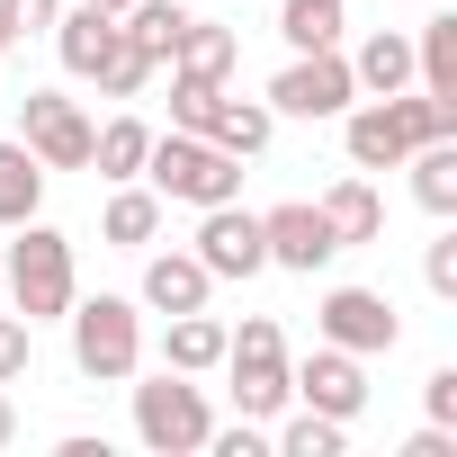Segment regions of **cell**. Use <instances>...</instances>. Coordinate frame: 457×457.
<instances>
[{"label":"cell","mask_w":457,"mask_h":457,"mask_svg":"<svg viewBox=\"0 0 457 457\" xmlns=\"http://www.w3.org/2000/svg\"><path fill=\"white\" fill-rule=\"evenodd\" d=\"M206 287H215V278H206L197 252H153V261H144V305H153V314H197Z\"/></svg>","instance_id":"obj_11"},{"label":"cell","mask_w":457,"mask_h":457,"mask_svg":"<svg viewBox=\"0 0 457 457\" xmlns=\"http://www.w3.org/2000/svg\"><path fill=\"white\" fill-rule=\"evenodd\" d=\"M386 117H395L403 153H412V144H439V135H457V99H430V90H386Z\"/></svg>","instance_id":"obj_21"},{"label":"cell","mask_w":457,"mask_h":457,"mask_svg":"<svg viewBox=\"0 0 457 457\" xmlns=\"http://www.w3.org/2000/svg\"><path fill=\"white\" fill-rule=\"evenodd\" d=\"M215 99H224V81H197V72H170V126H179V135H206Z\"/></svg>","instance_id":"obj_28"},{"label":"cell","mask_w":457,"mask_h":457,"mask_svg":"<svg viewBox=\"0 0 457 457\" xmlns=\"http://www.w3.org/2000/svg\"><path fill=\"white\" fill-rule=\"evenodd\" d=\"M90 135H99V126H90L63 90H28V99H19V144H28L46 170H90Z\"/></svg>","instance_id":"obj_6"},{"label":"cell","mask_w":457,"mask_h":457,"mask_svg":"<svg viewBox=\"0 0 457 457\" xmlns=\"http://www.w3.org/2000/svg\"><path fill=\"white\" fill-rule=\"evenodd\" d=\"M278 37H287L296 54L341 46V0H287V10H278Z\"/></svg>","instance_id":"obj_26"},{"label":"cell","mask_w":457,"mask_h":457,"mask_svg":"<svg viewBox=\"0 0 457 457\" xmlns=\"http://www.w3.org/2000/svg\"><path fill=\"white\" fill-rule=\"evenodd\" d=\"M28 359H37V323L28 314H0V386H19Z\"/></svg>","instance_id":"obj_30"},{"label":"cell","mask_w":457,"mask_h":457,"mask_svg":"<svg viewBox=\"0 0 457 457\" xmlns=\"http://www.w3.org/2000/svg\"><path fill=\"white\" fill-rule=\"evenodd\" d=\"M90 10H108V19H117V10H126V0H90Z\"/></svg>","instance_id":"obj_37"},{"label":"cell","mask_w":457,"mask_h":457,"mask_svg":"<svg viewBox=\"0 0 457 457\" xmlns=\"http://www.w3.org/2000/svg\"><path fill=\"white\" fill-rule=\"evenodd\" d=\"M72 368L90 377V386H126L135 368H144V314L126 305V296H72Z\"/></svg>","instance_id":"obj_3"},{"label":"cell","mask_w":457,"mask_h":457,"mask_svg":"<svg viewBox=\"0 0 457 457\" xmlns=\"http://www.w3.org/2000/svg\"><path fill=\"white\" fill-rule=\"evenodd\" d=\"M403 170H412V197H421L430 215H457V135L412 144V153H403Z\"/></svg>","instance_id":"obj_20"},{"label":"cell","mask_w":457,"mask_h":457,"mask_svg":"<svg viewBox=\"0 0 457 457\" xmlns=\"http://www.w3.org/2000/svg\"><path fill=\"white\" fill-rule=\"evenodd\" d=\"M350 81H359V90H377V99H386V90H403V81H412V37H403V28H377V37L350 54Z\"/></svg>","instance_id":"obj_18"},{"label":"cell","mask_w":457,"mask_h":457,"mask_svg":"<svg viewBox=\"0 0 457 457\" xmlns=\"http://www.w3.org/2000/svg\"><path fill=\"white\" fill-rule=\"evenodd\" d=\"M341 144H350V162H359V170H403V135H395V117H386V99H368V108H350V126H341Z\"/></svg>","instance_id":"obj_19"},{"label":"cell","mask_w":457,"mask_h":457,"mask_svg":"<svg viewBox=\"0 0 457 457\" xmlns=\"http://www.w3.org/2000/svg\"><path fill=\"white\" fill-rule=\"evenodd\" d=\"M144 179H153V197H179V206H224V197H243V162L215 153L206 135H179V126L153 135Z\"/></svg>","instance_id":"obj_2"},{"label":"cell","mask_w":457,"mask_h":457,"mask_svg":"<svg viewBox=\"0 0 457 457\" xmlns=\"http://www.w3.org/2000/svg\"><path fill=\"white\" fill-rule=\"evenodd\" d=\"M224 368H234V403H243V421H270V412H287V403H296L287 359H224Z\"/></svg>","instance_id":"obj_17"},{"label":"cell","mask_w":457,"mask_h":457,"mask_svg":"<svg viewBox=\"0 0 457 457\" xmlns=\"http://www.w3.org/2000/svg\"><path fill=\"white\" fill-rule=\"evenodd\" d=\"M421 278H430V296H457V234H439V243H430Z\"/></svg>","instance_id":"obj_34"},{"label":"cell","mask_w":457,"mask_h":457,"mask_svg":"<svg viewBox=\"0 0 457 457\" xmlns=\"http://www.w3.org/2000/svg\"><path fill=\"white\" fill-rule=\"evenodd\" d=\"M54 54H63V72H81V81H90V72L117 54V19H108V10H90V0H81V10H63V19H54Z\"/></svg>","instance_id":"obj_12"},{"label":"cell","mask_w":457,"mask_h":457,"mask_svg":"<svg viewBox=\"0 0 457 457\" xmlns=\"http://www.w3.org/2000/svg\"><path fill=\"white\" fill-rule=\"evenodd\" d=\"M153 72H162V63H144V54H135V46L117 37V54H108V63H99L90 81H99V99H135V90H144Z\"/></svg>","instance_id":"obj_29"},{"label":"cell","mask_w":457,"mask_h":457,"mask_svg":"<svg viewBox=\"0 0 457 457\" xmlns=\"http://www.w3.org/2000/svg\"><path fill=\"white\" fill-rule=\"evenodd\" d=\"M421 412H430L439 430H457V368H430V377H421Z\"/></svg>","instance_id":"obj_32"},{"label":"cell","mask_w":457,"mask_h":457,"mask_svg":"<svg viewBox=\"0 0 457 457\" xmlns=\"http://www.w3.org/2000/svg\"><path fill=\"white\" fill-rule=\"evenodd\" d=\"M144 153H153V126H144V117H108V126L90 135L99 179H144Z\"/></svg>","instance_id":"obj_22"},{"label":"cell","mask_w":457,"mask_h":457,"mask_svg":"<svg viewBox=\"0 0 457 457\" xmlns=\"http://www.w3.org/2000/svg\"><path fill=\"white\" fill-rule=\"evenodd\" d=\"M314 323H323V341H332V350H350V359H377V350H395V341H403V323H395V305H386L377 287H332Z\"/></svg>","instance_id":"obj_8"},{"label":"cell","mask_w":457,"mask_h":457,"mask_svg":"<svg viewBox=\"0 0 457 457\" xmlns=\"http://www.w3.org/2000/svg\"><path fill=\"white\" fill-rule=\"evenodd\" d=\"M162 368H179V377H206V368H224V323L197 305V314H170L162 323Z\"/></svg>","instance_id":"obj_13"},{"label":"cell","mask_w":457,"mask_h":457,"mask_svg":"<svg viewBox=\"0 0 457 457\" xmlns=\"http://www.w3.org/2000/svg\"><path fill=\"white\" fill-rule=\"evenodd\" d=\"M0 46H10V28H0Z\"/></svg>","instance_id":"obj_38"},{"label":"cell","mask_w":457,"mask_h":457,"mask_svg":"<svg viewBox=\"0 0 457 457\" xmlns=\"http://www.w3.org/2000/svg\"><path fill=\"white\" fill-rule=\"evenodd\" d=\"M350 99H359V81H350V54L341 46H314V54H296L270 81V117H341Z\"/></svg>","instance_id":"obj_5"},{"label":"cell","mask_w":457,"mask_h":457,"mask_svg":"<svg viewBox=\"0 0 457 457\" xmlns=\"http://www.w3.org/2000/svg\"><path fill=\"white\" fill-rule=\"evenodd\" d=\"M270 99H234V90H224L215 99V117H206V144L215 153H234V162H252V153H270Z\"/></svg>","instance_id":"obj_14"},{"label":"cell","mask_w":457,"mask_h":457,"mask_svg":"<svg viewBox=\"0 0 457 457\" xmlns=\"http://www.w3.org/2000/svg\"><path fill=\"white\" fill-rule=\"evenodd\" d=\"M206 430H215V412H206V395H197L179 368H162L153 386H135V439H144V448L188 457V448H206Z\"/></svg>","instance_id":"obj_4"},{"label":"cell","mask_w":457,"mask_h":457,"mask_svg":"<svg viewBox=\"0 0 457 457\" xmlns=\"http://www.w3.org/2000/svg\"><path fill=\"white\" fill-rule=\"evenodd\" d=\"M314 206H323V224L341 234V252H350V243H377V234H386V206H377V188H368L359 170H350V179H332V188H323Z\"/></svg>","instance_id":"obj_15"},{"label":"cell","mask_w":457,"mask_h":457,"mask_svg":"<svg viewBox=\"0 0 457 457\" xmlns=\"http://www.w3.org/2000/svg\"><path fill=\"white\" fill-rule=\"evenodd\" d=\"M63 19V0H0V28H10V37H46Z\"/></svg>","instance_id":"obj_31"},{"label":"cell","mask_w":457,"mask_h":457,"mask_svg":"<svg viewBox=\"0 0 457 457\" xmlns=\"http://www.w3.org/2000/svg\"><path fill=\"white\" fill-rule=\"evenodd\" d=\"M261 243H270V270H305V278H314V270L341 252V234L323 224V206H305V197L261 215Z\"/></svg>","instance_id":"obj_10"},{"label":"cell","mask_w":457,"mask_h":457,"mask_svg":"<svg viewBox=\"0 0 457 457\" xmlns=\"http://www.w3.org/2000/svg\"><path fill=\"white\" fill-rule=\"evenodd\" d=\"M99 234H108L117 252H144V243L162 234V197H153V188H126V179H117V197H108V215H99Z\"/></svg>","instance_id":"obj_24"},{"label":"cell","mask_w":457,"mask_h":457,"mask_svg":"<svg viewBox=\"0 0 457 457\" xmlns=\"http://www.w3.org/2000/svg\"><path fill=\"white\" fill-rule=\"evenodd\" d=\"M403 457H457V439L430 421V430H412V439H403Z\"/></svg>","instance_id":"obj_35"},{"label":"cell","mask_w":457,"mask_h":457,"mask_svg":"<svg viewBox=\"0 0 457 457\" xmlns=\"http://www.w3.org/2000/svg\"><path fill=\"white\" fill-rule=\"evenodd\" d=\"M412 72H421L430 99H457V19H421V37H412Z\"/></svg>","instance_id":"obj_25"},{"label":"cell","mask_w":457,"mask_h":457,"mask_svg":"<svg viewBox=\"0 0 457 457\" xmlns=\"http://www.w3.org/2000/svg\"><path fill=\"white\" fill-rule=\"evenodd\" d=\"M206 224H197V261H206V278H261L270 270V243H261V215L252 206H197Z\"/></svg>","instance_id":"obj_7"},{"label":"cell","mask_w":457,"mask_h":457,"mask_svg":"<svg viewBox=\"0 0 457 457\" xmlns=\"http://www.w3.org/2000/svg\"><path fill=\"white\" fill-rule=\"evenodd\" d=\"M10 270H0V296H10L28 323H54V314H72V243L54 234V224H10Z\"/></svg>","instance_id":"obj_1"},{"label":"cell","mask_w":457,"mask_h":457,"mask_svg":"<svg viewBox=\"0 0 457 457\" xmlns=\"http://www.w3.org/2000/svg\"><path fill=\"white\" fill-rule=\"evenodd\" d=\"M287 386H296V403L305 412H332V421H359L368 412V368L350 359V350H314V359H287Z\"/></svg>","instance_id":"obj_9"},{"label":"cell","mask_w":457,"mask_h":457,"mask_svg":"<svg viewBox=\"0 0 457 457\" xmlns=\"http://www.w3.org/2000/svg\"><path fill=\"white\" fill-rule=\"evenodd\" d=\"M46 206V162L28 144H0V224H28Z\"/></svg>","instance_id":"obj_23"},{"label":"cell","mask_w":457,"mask_h":457,"mask_svg":"<svg viewBox=\"0 0 457 457\" xmlns=\"http://www.w3.org/2000/svg\"><path fill=\"white\" fill-rule=\"evenodd\" d=\"M341 439H350V421H332V412H296L270 448H278V457H341Z\"/></svg>","instance_id":"obj_27"},{"label":"cell","mask_w":457,"mask_h":457,"mask_svg":"<svg viewBox=\"0 0 457 457\" xmlns=\"http://www.w3.org/2000/svg\"><path fill=\"white\" fill-rule=\"evenodd\" d=\"M206 448H215V457H261L270 430H261V421H234V430H206Z\"/></svg>","instance_id":"obj_33"},{"label":"cell","mask_w":457,"mask_h":457,"mask_svg":"<svg viewBox=\"0 0 457 457\" xmlns=\"http://www.w3.org/2000/svg\"><path fill=\"white\" fill-rule=\"evenodd\" d=\"M19 439V412H10V386H0V448H10Z\"/></svg>","instance_id":"obj_36"},{"label":"cell","mask_w":457,"mask_h":457,"mask_svg":"<svg viewBox=\"0 0 457 457\" xmlns=\"http://www.w3.org/2000/svg\"><path fill=\"white\" fill-rule=\"evenodd\" d=\"M234 54H243V37H234V28H215V19H188V28H179V46H170V72L224 81V72H234Z\"/></svg>","instance_id":"obj_16"}]
</instances>
